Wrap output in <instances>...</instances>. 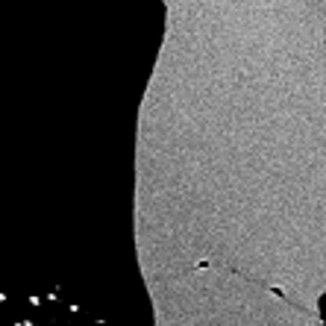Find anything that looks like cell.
Segmentation results:
<instances>
[{
	"mask_svg": "<svg viewBox=\"0 0 326 326\" xmlns=\"http://www.w3.org/2000/svg\"><path fill=\"white\" fill-rule=\"evenodd\" d=\"M0 326H115L59 297H3Z\"/></svg>",
	"mask_w": 326,
	"mask_h": 326,
	"instance_id": "obj_1",
	"label": "cell"
}]
</instances>
